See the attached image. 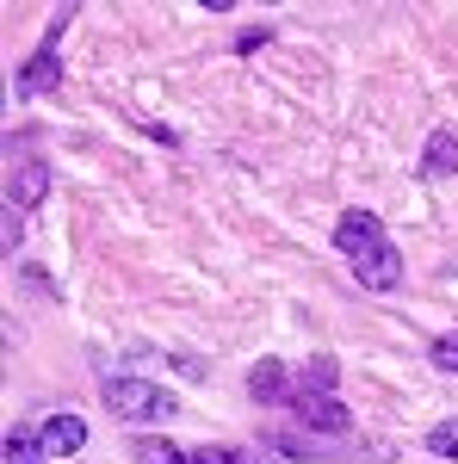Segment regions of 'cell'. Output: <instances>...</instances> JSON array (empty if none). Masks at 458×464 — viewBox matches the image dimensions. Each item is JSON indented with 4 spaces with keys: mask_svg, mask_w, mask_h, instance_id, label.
<instances>
[{
    "mask_svg": "<svg viewBox=\"0 0 458 464\" xmlns=\"http://www.w3.org/2000/svg\"><path fill=\"white\" fill-rule=\"evenodd\" d=\"M335 248H341V260L353 266V279H359L365 291H396L403 285V254L390 248L378 211H341Z\"/></svg>",
    "mask_w": 458,
    "mask_h": 464,
    "instance_id": "cell-1",
    "label": "cell"
},
{
    "mask_svg": "<svg viewBox=\"0 0 458 464\" xmlns=\"http://www.w3.org/2000/svg\"><path fill=\"white\" fill-rule=\"evenodd\" d=\"M118 421H174V396L161 391V384H149V378H106V391H100Z\"/></svg>",
    "mask_w": 458,
    "mask_h": 464,
    "instance_id": "cell-2",
    "label": "cell"
},
{
    "mask_svg": "<svg viewBox=\"0 0 458 464\" xmlns=\"http://www.w3.org/2000/svg\"><path fill=\"white\" fill-rule=\"evenodd\" d=\"M291 415H297L304 433H347L353 428L347 402H341L335 391H291Z\"/></svg>",
    "mask_w": 458,
    "mask_h": 464,
    "instance_id": "cell-3",
    "label": "cell"
},
{
    "mask_svg": "<svg viewBox=\"0 0 458 464\" xmlns=\"http://www.w3.org/2000/svg\"><path fill=\"white\" fill-rule=\"evenodd\" d=\"M50 87H63V50H56V44H44L32 63L13 74V93H19V100H37V93H50Z\"/></svg>",
    "mask_w": 458,
    "mask_h": 464,
    "instance_id": "cell-4",
    "label": "cell"
},
{
    "mask_svg": "<svg viewBox=\"0 0 458 464\" xmlns=\"http://www.w3.org/2000/svg\"><path fill=\"white\" fill-rule=\"evenodd\" d=\"M44 198H50V161H19L6 174V205L13 211H37Z\"/></svg>",
    "mask_w": 458,
    "mask_h": 464,
    "instance_id": "cell-5",
    "label": "cell"
},
{
    "mask_svg": "<svg viewBox=\"0 0 458 464\" xmlns=\"http://www.w3.org/2000/svg\"><path fill=\"white\" fill-rule=\"evenodd\" d=\"M37 440H44V459H74V452L87 446V421H81V415H50V421L37 428Z\"/></svg>",
    "mask_w": 458,
    "mask_h": 464,
    "instance_id": "cell-6",
    "label": "cell"
},
{
    "mask_svg": "<svg viewBox=\"0 0 458 464\" xmlns=\"http://www.w3.org/2000/svg\"><path fill=\"white\" fill-rule=\"evenodd\" d=\"M248 396H254V402H291V372H285V359H260V365L248 372Z\"/></svg>",
    "mask_w": 458,
    "mask_h": 464,
    "instance_id": "cell-7",
    "label": "cell"
},
{
    "mask_svg": "<svg viewBox=\"0 0 458 464\" xmlns=\"http://www.w3.org/2000/svg\"><path fill=\"white\" fill-rule=\"evenodd\" d=\"M422 174H458V137L453 130H434V137H427V155H422Z\"/></svg>",
    "mask_w": 458,
    "mask_h": 464,
    "instance_id": "cell-8",
    "label": "cell"
},
{
    "mask_svg": "<svg viewBox=\"0 0 458 464\" xmlns=\"http://www.w3.org/2000/svg\"><path fill=\"white\" fill-rule=\"evenodd\" d=\"M6 464H44V440L25 428H13L6 433Z\"/></svg>",
    "mask_w": 458,
    "mask_h": 464,
    "instance_id": "cell-9",
    "label": "cell"
},
{
    "mask_svg": "<svg viewBox=\"0 0 458 464\" xmlns=\"http://www.w3.org/2000/svg\"><path fill=\"white\" fill-rule=\"evenodd\" d=\"M297 391H335V359H328V353L304 359V372H297Z\"/></svg>",
    "mask_w": 458,
    "mask_h": 464,
    "instance_id": "cell-10",
    "label": "cell"
},
{
    "mask_svg": "<svg viewBox=\"0 0 458 464\" xmlns=\"http://www.w3.org/2000/svg\"><path fill=\"white\" fill-rule=\"evenodd\" d=\"M131 452H137V464H192L186 452H180V446H168V440H155V433H149V440H137Z\"/></svg>",
    "mask_w": 458,
    "mask_h": 464,
    "instance_id": "cell-11",
    "label": "cell"
},
{
    "mask_svg": "<svg viewBox=\"0 0 458 464\" xmlns=\"http://www.w3.org/2000/svg\"><path fill=\"white\" fill-rule=\"evenodd\" d=\"M192 464H260V452H248V446H199Z\"/></svg>",
    "mask_w": 458,
    "mask_h": 464,
    "instance_id": "cell-12",
    "label": "cell"
},
{
    "mask_svg": "<svg viewBox=\"0 0 458 464\" xmlns=\"http://www.w3.org/2000/svg\"><path fill=\"white\" fill-rule=\"evenodd\" d=\"M427 452L434 459H458V421H440V428L427 433Z\"/></svg>",
    "mask_w": 458,
    "mask_h": 464,
    "instance_id": "cell-13",
    "label": "cell"
},
{
    "mask_svg": "<svg viewBox=\"0 0 458 464\" xmlns=\"http://www.w3.org/2000/svg\"><path fill=\"white\" fill-rule=\"evenodd\" d=\"M19 242H25V223H19V211H13V205H6V217H0V248L13 254Z\"/></svg>",
    "mask_w": 458,
    "mask_h": 464,
    "instance_id": "cell-14",
    "label": "cell"
},
{
    "mask_svg": "<svg viewBox=\"0 0 458 464\" xmlns=\"http://www.w3.org/2000/svg\"><path fill=\"white\" fill-rule=\"evenodd\" d=\"M434 365H440V372H458V334H440V341H434Z\"/></svg>",
    "mask_w": 458,
    "mask_h": 464,
    "instance_id": "cell-15",
    "label": "cell"
},
{
    "mask_svg": "<svg viewBox=\"0 0 458 464\" xmlns=\"http://www.w3.org/2000/svg\"><path fill=\"white\" fill-rule=\"evenodd\" d=\"M260 44H273V32H267V25H254V32H242V37H236V56H254Z\"/></svg>",
    "mask_w": 458,
    "mask_h": 464,
    "instance_id": "cell-16",
    "label": "cell"
}]
</instances>
